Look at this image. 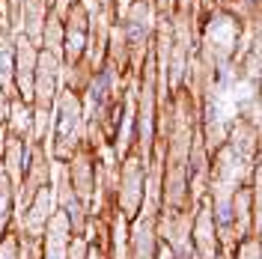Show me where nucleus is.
Wrapping results in <instances>:
<instances>
[{
  "instance_id": "2",
  "label": "nucleus",
  "mask_w": 262,
  "mask_h": 259,
  "mask_svg": "<svg viewBox=\"0 0 262 259\" xmlns=\"http://www.w3.org/2000/svg\"><path fill=\"white\" fill-rule=\"evenodd\" d=\"M6 211H9V194H6V188H0V229L6 224Z\"/></svg>"
},
{
  "instance_id": "1",
  "label": "nucleus",
  "mask_w": 262,
  "mask_h": 259,
  "mask_svg": "<svg viewBox=\"0 0 262 259\" xmlns=\"http://www.w3.org/2000/svg\"><path fill=\"white\" fill-rule=\"evenodd\" d=\"M54 235H51V247H48V259H63V229H66V221L63 218H57V224H54Z\"/></svg>"
}]
</instances>
